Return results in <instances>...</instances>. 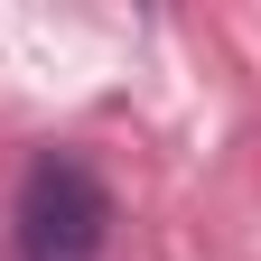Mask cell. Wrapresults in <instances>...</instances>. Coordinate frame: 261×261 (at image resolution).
<instances>
[{
    "label": "cell",
    "mask_w": 261,
    "mask_h": 261,
    "mask_svg": "<svg viewBox=\"0 0 261 261\" xmlns=\"http://www.w3.org/2000/svg\"><path fill=\"white\" fill-rule=\"evenodd\" d=\"M112 243V187L93 159L47 149L19 177V261H103Z\"/></svg>",
    "instance_id": "6da1fadb"
}]
</instances>
